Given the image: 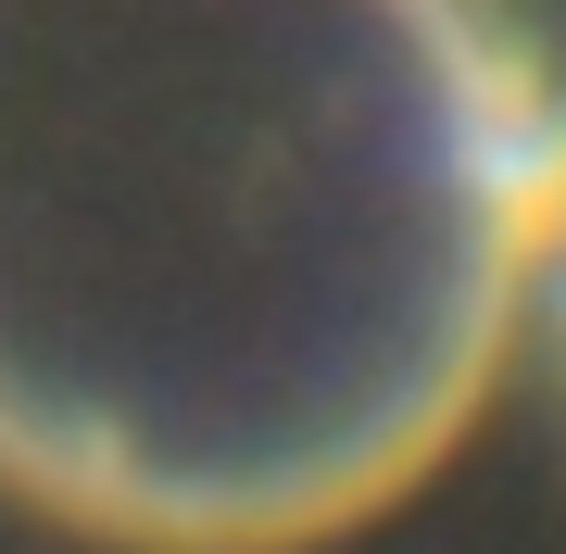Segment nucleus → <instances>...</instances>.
<instances>
[{"instance_id": "f257e3e1", "label": "nucleus", "mask_w": 566, "mask_h": 554, "mask_svg": "<svg viewBox=\"0 0 566 554\" xmlns=\"http://www.w3.org/2000/svg\"><path fill=\"white\" fill-rule=\"evenodd\" d=\"M554 165L479 0H0V479L139 554L353 530L465 429Z\"/></svg>"}]
</instances>
